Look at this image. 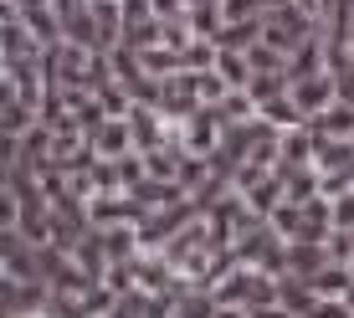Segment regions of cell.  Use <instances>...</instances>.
<instances>
[{
  "label": "cell",
  "instance_id": "cell-1",
  "mask_svg": "<svg viewBox=\"0 0 354 318\" xmlns=\"http://www.w3.org/2000/svg\"><path fill=\"white\" fill-rule=\"evenodd\" d=\"M313 124H319L324 133H334V139H349V133H354V103H334L328 113L313 118Z\"/></svg>",
  "mask_w": 354,
  "mask_h": 318
}]
</instances>
